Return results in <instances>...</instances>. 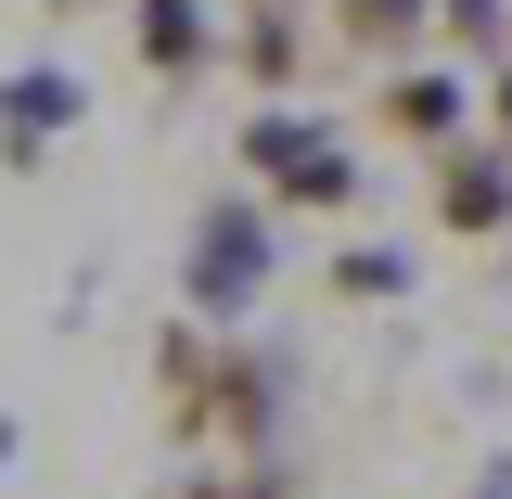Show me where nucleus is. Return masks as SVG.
<instances>
[{
    "label": "nucleus",
    "mask_w": 512,
    "mask_h": 499,
    "mask_svg": "<svg viewBox=\"0 0 512 499\" xmlns=\"http://www.w3.org/2000/svg\"><path fill=\"white\" fill-rule=\"evenodd\" d=\"M295 64H308L295 0H256V13H244V77H256V90H295Z\"/></svg>",
    "instance_id": "9"
},
{
    "label": "nucleus",
    "mask_w": 512,
    "mask_h": 499,
    "mask_svg": "<svg viewBox=\"0 0 512 499\" xmlns=\"http://www.w3.org/2000/svg\"><path fill=\"white\" fill-rule=\"evenodd\" d=\"M308 141H320V116H282V103H269V116H244V167H256V180H282Z\"/></svg>",
    "instance_id": "11"
},
{
    "label": "nucleus",
    "mask_w": 512,
    "mask_h": 499,
    "mask_svg": "<svg viewBox=\"0 0 512 499\" xmlns=\"http://www.w3.org/2000/svg\"><path fill=\"white\" fill-rule=\"evenodd\" d=\"M436 26H448L474 64H500V52H512V0H436Z\"/></svg>",
    "instance_id": "12"
},
{
    "label": "nucleus",
    "mask_w": 512,
    "mask_h": 499,
    "mask_svg": "<svg viewBox=\"0 0 512 499\" xmlns=\"http://www.w3.org/2000/svg\"><path fill=\"white\" fill-rule=\"evenodd\" d=\"M436 231L448 244H500L512 231V141H474V128H461L436 154Z\"/></svg>",
    "instance_id": "3"
},
{
    "label": "nucleus",
    "mask_w": 512,
    "mask_h": 499,
    "mask_svg": "<svg viewBox=\"0 0 512 499\" xmlns=\"http://www.w3.org/2000/svg\"><path fill=\"white\" fill-rule=\"evenodd\" d=\"M269 192H282V205H308V218H346V205H359V141H346V128H320Z\"/></svg>",
    "instance_id": "7"
},
{
    "label": "nucleus",
    "mask_w": 512,
    "mask_h": 499,
    "mask_svg": "<svg viewBox=\"0 0 512 499\" xmlns=\"http://www.w3.org/2000/svg\"><path fill=\"white\" fill-rule=\"evenodd\" d=\"M39 128H77V77H0V167H39Z\"/></svg>",
    "instance_id": "5"
},
{
    "label": "nucleus",
    "mask_w": 512,
    "mask_h": 499,
    "mask_svg": "<svg viewBox=\"0 0 512 499\" xmlns=\"http://www.w3.org/2000/svg\"><path fill=\"white\" fill-rule=\"evenodd\" d=\"M154 410H167L180 448H205V436L256 448L269 436V359L256 346H218V320H167L154 333Z\"/></svg>",
    "instance_id": "1"
},
{
    "label": "nucleus",
    "mask_w": 512,
    "mask_h": 499,
    "mask_svg": "<svg viewBox=\"0 0 512 499\" xmlns=\"http://www.w3.org/2000/svg\"><path fill=\"white\" fill-rule=\"evenodd\" d=\"M0 461H13V423H0Z\"/></svg>",
    "instance_id": "16"
},
{
    "label": "nucleus",
    "mask_w": 512,
    "mask_h": 499,
    "mask_svg": "<svg viewBox=\"0 0 512 499\" xmlns=\"http://www.w3.org/2000/svg\"><path fill=\"white\" fill-rule=\"evenodd\" d=\"M474 499H512V474H487V487H474Z\"/></svg>",
    "instance_id": "15"
},
{
    "label": "nucleus",
    "mask_w": 512,
    "mask_h": 499,
    "mask_svg": "<svg viewBox=\"0 0 512 499\" xmlns=\"http://www.w3.org/2000/svg\"><path fill=\"white\" fill-rule=\"evenodd\" d=\"M500 244H512V231H500Z\"/></svg>",
    "instance_id": "17"
},
{
    "label": "nucleus",
    "mask_w": 512,
    "mask_h": 499,
    "mask_svg": "<svg viewBox=\"0 0 512 499\" xmlns=\"http://www.w3.org/2000/svg\"><path fill=\"white\" fill-rule=\"evenodd\" d=\"M487 128L512 141V52H500V77H487Z\"/></svg>",
    "instance_id": "14"
},
{
    "label": "nucleus",
    "mask_w": 512,
    "mask_h": 499,
    "mask_svg": "<svg viewBox=\"0 0 512 499\" xmlns=\"http://www.w3.org/2000/svg\"><path fill=\"white\" fill-rule=\"evenodd\" d=\"M256 282H269V218H256L244 192H218L192 218V320H231Z\"/></svg>",
    "instance_id": "2"
},
{
    "label": "nucleus",
    "mask_w": 512,
    "mask_h": 499,
    "mask_svg": "<svg viewBox=\"0 0 512 499\" xmlns=\"http://www.w3.org/2000/svg\"><path fill=\"white\" fill-rule=\"evenodd\" d=\"M167 499H282V474L269 461H218V474H180Z\"/></svg>",
    "instance_id": "13"
},
{
    "label": "nucleus",
    "mask_w": 512,
    "mask_h": 499,
    "mask_svg": "<svg viewBox=\"0 0 512 499\" xmlns=\"http://www.w3.org/2000/svg\"><path fill=\"white\" fill-rule=\"evenodd\" d=\"M320 295H346V308H397V295H410V256H397V244H346L333 269H320Z\"/></svg>",
    "instance_id": "10"
},
{
    "label": "nucleus",
    "mask_w": 512,
    "mask_h": 499,
    "mask_svg": "<svg viewBox=\"0 0 512 499\" xmlns=\"http://www.w3.org/2000/svg\"><path fill=\"white\" fill-rule=\"evenodd\" d=\"M423 26H436V0H333V39H346V52H372V64H397Z\"/></svg>",
    "instance_id": "8"
},
{
    "label": "nucleus",
    "mask_w": 512,
    "mask_h": 499,
    "mask_svg": "<svg viewBox=\"0 0 512 499\" xmlns=\"http://www.w3.org/2000/svg\"><path fill=\"white\" fill-rule=\"evenodd\" d=\"M128 39H141V64L154 77H205V0H128Z\"/></svg>",
    "instance_id": "6"
},
{
    "label": "nucleus",
    "mask_w": 512,
    "mask_h": 499,
    "mask_svg": "<svg viewBox=\"0 0 512 499\" xmlns=\"http://www.w3.org/2000/svg\"><path fill=\"white\" fill-rule=\"evenodd\" d=\"M372 128H397L410 154H448V141L474 128V90H461V77H436V64H397V77L372 90Z\"/></svg>",
    "instance_id": "4"
}]
</instances>
